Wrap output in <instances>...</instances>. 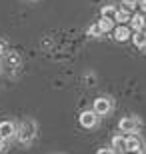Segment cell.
I'll return each instance as SVG.
<instances>
[{"label":"cell","mask_w":146,"mask_h":154,"mask_svg":"<svg viewBox=\"0 0 146 154\" xmlns=\"http://www.w3.org/2000/svg\"><path fill=\"white\" fill-rule=\"evenodd\" d=\"M110 148H112L116 154H124V152H126V136H122V134H116V136L112 138Z\"/></svg>","instance_id":"obj_8"},{"label":"cell","mask_w":146,"mask_h":154,"mask_svg":"<svg viewBox=\"0 0 146 154\" xmlns=\"http://www.w3.org/2000/svg\"><path fill=\"white\" fill-rule=\"evenodd\" d=\"M138 2H140V0H122V8L128 10V12H132V10L138 8Z\"/></svg>","instance_id":"obj_14"},{"label":"cell","mask_w":146,"mask_h":154,"mask_svg":"<svg viewBox=\"0 0 146 154\" xmlns=\"http://www.w3.org/2000/svg\"><path fill=\"white\" fill-rule=\"evenodd\" d=\"M130 18H132V14H130L128 10H124V8H118L116 14H114V22L116 24H128Z\"/></svg>","instance_id":"obj_11"},{"label":"cell","mask_w":146,"mask_h":154,"mask_svg":"<svg viewBox=\"0 0 146 154\" xmlns=\"http://www.w3.org/2000/svg\"><path fill=\"white\" fill-rule=\"evenodd\" d=\"M2 54H4V44L0 42V56H2Z\"/></svg>","instance_id":"obj_19"},{"label":"cell","mask_w":146,"mask_h":154,"mask_svg":"<svg viewBox=\"0 0 146 154\" xmlns=\"http://www.w3.org/2000/svg\"><path fill=\"white\" fill-rule=\"evenodd\" d=\"M32 2H36V0H32Z\"/></svg>","instance_id":"obj_22"},{"label":"cell","mask_w":146,"mask_h":154,"mask_svg":"<svg viewBox=\"0 0 146 154\" xmlns=\"http://www.w3.org/2000/svg\"><path fill=\"white\" fill-rule=\"evenodd\" d=\"M112 34H114L116 42H126V40L132 38V28H130L128 24H118V26H114Z\"/></svg>","instance_id":"obj_6"},{"label":"cell","mask_w":146,"mask_h":154,"mask_svg":"<svg viewBox=\"0 0 146 154\" xmlns=\"http://www.w3.org/2000/svg\"><path fill=\"white\" fill-rule=\"evenodd\" d=\"M132 42H134V46H136V48L144 50V48H146V32H144V30L132 32Z\"/></svg>","instance_id":"obj_10"},{"label":"cell","mask_w":146,"mask_h":154,"mask_svg":"<svg viewBox=\"0 0 146 154\" xmlns=\"http://www.w3.org/2000/svg\"><path fill=\"white\" fill-rule=\"evenodd\" d=\"M16 130H18V124H14L12 120H2V122H0V138H2V140L14 138L16 136Z\"/></svg>","instance_id":"obj_5"},{"label":"cell","mask_w":146,"mask_h":154,"mask_svg":"<svg viewBox=\"0 0 146 154\" xmlns=\"http://www.w3.org/2000/svg\"><path fill=\"white\" fill-rule=\"evenodd\" d=\"M144 30H146V14H144Z\"/></svg>","instance_id":"obj_20"},{"label":"cell","mask_w":146,"mask_h":154,"mask_svg":"<svg viewBox=\"0 0 146 154\" xmlns=\"http://www.w3.org/2000/svg\"><path fill=\"white\" fill-rule=\"evenodd\" d=\"M98 116H106L110 110H112V98L108 96H100L94 100V108H92Z\"/></svg>","instance_id":"obj_4"},{"label":"cell","mask_w":146,"mask_h":154,"mask_svg":"<svg viewBox=\"0 0 146 154\" xmlns=\"http://www.w3.org/2000/svg\"><path fill=\"white\" fill-rule=\"evenodd\" d=\"M124 154H132V152H124Z\"/></svg>","instance_id":"obj_21"},{"label":"cell","mask_w":146,"mask_h":154,"mask_svg":"<svg viewBox=\"0 0 146 154\" xmlns=\"http://www.w3.org/2000/svg\"><path fill=\"white\" fill-rule=\"evenodd\" d=\"M128 26L134 30V32H138V30H144V14H142V12H136V14H132Z\"/></svg>","instance_id":"obj_9"},{"label":"cell","mask_w":146,"mask_h":154,"mask_svg":"<svg viewBox=\"0 0 146 154\" xmlns=\"http://www.w3.org/2000/svg\"><path fill=\"white\" fill-rule=\"evenodd\" d=\"M96 24L100 26L102 34H104V32H112V30H114V20H112V18H100Z\"/></svg>","instance_id":"obj_12"},{"label":"cell","mask_w":146,"mask_h":154,"mask_svg":"<svg viewBox=\"0 0 146 154\" xmlns=\"http://www.w3.org/2000/svg\"><path fill=\"white\" fill-rule=\"evenodd\" d=\"M116 10H118V8H116L114 4H104V6L100 8V16H102V18H112V20H114V14H116Z\"/></svg>","instance_id":"obj_13"},{"label":"cell","mask_w":146,"mask_h":154,"mask_svg":"<svg viewBox=\"0 0 146 154\" xmlns=\"http://www.w3.org/2000/svg\"><path fill=\"white\" fill-rule=\"evenodd\" d=\"M126 152H132V154H142L144 148H142V140L136 134H128L126 136Z\"/></svg>","instance_id":"obj_7"},{"label":"cell","mask_w":146,"mask_h":154,"mask_svg":"<svg viewBox=\"0 0 146 154\" xmlns=\"http://www.w3.org/2000/svg\"><path fill=\"white\" fill-rule=\"evenodd\" d=\"M8 64H10V66H18V64H20V56H18L16 52H10V54H8Z\"/></svg>","instance_id":"obj_16"},{"label":"cell","mask_w":146,"mask_h":154,"mask_svg":"<svg viewBox=\"0 0 146 154\" xmlns=\"http://www.w3.org/2000/svg\"><path fill=\"white\" fill-rule=\"evenodd\" d=\"M98 120H100V116L96 114L94 110H84V112H80V116H78L80 126H82V128H86V130L94 128V126L98 124Z\"/></svg>","instance_id":"obj_2"},{"label":"cell","mask_w":146,"mask_h":154,"mask_svg":"<svg viewBox=\"0 0 146 154\" xmlns=\"http://www.w3.org/2000/svg\"><path fill=\"white\" fill-rule=\"evenodd\" d=\"M86 34H88L90 38H98V36L102 34V30H100V26H98V24H92V26H88Z\"/></svg>","instance_id":"obj_15"},{"label":"cell","mask_w":146,"mask_h":154,"mask_svg":"<svg viewBox=\"0 0 146 154\" xmlns=\"http://www.w3.org/2000/svg\"><path fill=\"white\" fill-rule=\"evenodd\" d=\"M138 8H140L142 14H146V0H140V2H138Z\"/></svg>","instance_id":"obj_18"},{"label":"cell","mask_w":146,"mask_h":154,"mask_svg":"<svg viewBox=\"0 0 146 154\" xmlns=\"http://www.w3.org/2000/svg\"><path fill=\"white\" fill-rule=\"evenodd\" d=\"M118 128L120 132H128V134H136V130L140 128V120L134 118V116H124L118 122Z\"/></svg>","instance_id":"obj_3"},{"label":"cell","mask_w":146,"mask_h":154,"mask_svg":"<svg viewBox=\"0 0 146 154\" xmlns=\"http://www.w3.org/2000/svg\"><path fill=\"white\" fill-rule=\"evenodd\" d=\"M96 154H116V152H114L112 148H98V152H96Z\"/></svg>","instance_id":"obj_17"},{"label":"cell","mask_w":146,"mask_h":154,"mask_svg":"<svg viewBox=\"0 0 146 154\" xmlns=\"http://www.w3.org/2000/svg\"><path fill=\"white\" fill-rule=\"evenodd\" d=\"M16 138L20 144H30L36 138V122L34 120H22L18 124V130H16Z\"/></svg>","instance_id":"obj_1"}]
</instances>
